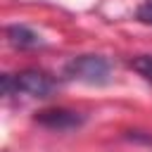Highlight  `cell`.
Returning a JSON list of instances; mask_svg holds the SVG:
<instances>
[{
    "label": "cell",
    "mask_w": 152,
    "mask_h": 152,
    "mask_svg": "<svg viewBox=\"0 0 152 152\" xmlns=\"http://www.w3.org/2000/svg\"><path fill=\"white\" fill-rule=\"evenodd\" d=\"M131 69H133V71H138L145 81H150V83H152V55H142V57L131 59Z\"/></svg>",
    "instance_id": "obj_5"
},
{
    "label": "cell",
    "mask_w": 152,
    "mask_h": 152,
    "mask_svg": "<svg viewBox=\"0 0 152 152\" xmlns=\"http://www.w3.org/2000/svg\"><path fill=\"white\" fill-rule=\"evenodd\" d=\"M36 124H40L43 128H50V131H59V133H66V131H76L86 124V116L81 112H74V109H66V107H50V109H40L36 112Z\"/></svg>",
    "instance_id": "obj_2"
},
{
    "label": "cell",
    "mask_w": 152,
    "mask_h": 152,
    "mask_svg": "<svg viewBox=\"0 0 152 152\" xmlns=\"http://www.w3.org/2000/svg\"><path fill=\"white\" fill-rule=\"evenodd\" d=\"M14 86H17V93H24V95H31V97H50L57 90V81L40 69L19 71L14 76Z\"/></svg>",
    "instance_id": "obj_3"
},
{
    "label": "cell",
    "mask_w": 152,
    "mask_h": 152,
    "mask_svg": "<svg viewBox=\"0 0 152 152\" xmlns=\"http://www.w3.org/2000/svg\"><path fill=\"white\" fill-rule=\"evenodd\" d=\"M64 78L88 83V86H107L112 81V62L102 55H78L64 64Z\"/></svg>",
    "instance_id": "obj_1"
},
{
    "label": "cell",
    "mask_w": 152,
    "mask_h": 152,
    "mask_svg": "<svg viewBox=\"0 0 152 152\" xmlns=\"http://www.w3.org/2000/svg\"><path fill=\"white\" fill-rule=\"evenodd\" d=\"M0 81H2V95H7V97H10V95H14V93H17V86H14V76H12V74H2V78H0Z\"/></svg>",
    "instance_id": "obj_7"
},
{
    "label": "cell",
    "mask_w": 152,
    "mask_h": 152,
    "mask_svg": "<svg viewBox=\"0 0 152 152\" xmlns=\"http://www.w3.org/2000/svg\"><path fill=\"white\" fill-rule=\"evenodd\" d=\"M135 17L142 21V24H147V26H152V0H147V2H142L140 7H138V12H135Z\"/></svg>",
    "instance_id": "obj_6"
},
{
    "label": "cell",
    "mask_w": 152,
    "mask_h": 152,
    "mask_svg": "<svg viewBox=\"0 0 152 152\" xmlns=\"http://www.w3.org/2000/svg\"><path fill=\"white\" fill-rule=\"evenodd\" d=\"M5 36H7V43L12 48H17V50H33V48H40L43 45L40 33H36L26 24H10L5 28Z\"/></svg>",
    "instance_id": "obj_4"
}]
</instances>
